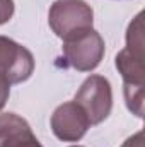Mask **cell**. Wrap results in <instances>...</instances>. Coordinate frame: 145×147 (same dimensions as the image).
Here are the masks:
<instances>
[{"mask_svg": "<svg viewBox=\"0 0 145 147\" xmlns=\"http://www.w3.org/2000/svg\"><path fill=\"white\" fill-rule=\"evenodd\" d=\"M10 86L12 84L7 80V77L0 74V111L5 106V103H7L9 96H10Z\"/></svg>", "mask_w": 145, "mask_h": 147, "instance_id": "10", "label": "cell"}, {"mask_svg": "<svg viewBox=\"0 0 145 147\" xmlns=\"http://www.w3.org/2000/svg\"><path fill=\"white\" fill-rule=\"evenodd\" d=\"M48 22L56 36L67 41L92 29L94 12L85 0H56L50 9Z\"/></svg>", "mask_w": 145, "mask_h": 147, "instance_id": "1", "label": "cell"}, {"mask_svg": "<svg viewBox=\"0 0 145 147\" xmlns=\"http://www.w3.org/2000/svg\"><path fill=\"white\" fill-rule=\"evenodd\" d=\"M72 147H82V146H72Z\"/></svg>", "mask_w": 145, "mask_h": 147, "instance_id": "12", "label": "cell"}, {"mask_svg": "<svg viewBox=\"0 0 145 147\" xmlns=\"http://www.w3.org/2000/svg\"><path fill=\"white\" fill-rule=\"evenodd\" d=\"M14 16V0H0V26Z\"/></svg>", "mask_w": 145, "mask_h": 147, "instance_id": "9", "label": "cell"}, {"mask_svg": "<svg viewBox=\"0 0 145 147\" xmlns=\"http://www.w3.org/2000/svg\"><path fill=\"white\" fill-rule=\"evenodd\" d=\"M33 53L14 39L0 36V74L5 75L10 84H21L33 75Z\"/></svg>", "mask_w": 145, "mask_h": 147, "instance_id": "5", "label": "cell"}, {"mask_svg": "<svg viewBox=\"0 0 145 147\" xmlns=\"http://www.w3.org/2000/svg\"><path fill=\"white\" fill-rule=\"evenodd\" d=\"M116 69L125 86H144V22L142 12L130 22L126 31V46L116 55Z\"/></svg>", "mask_w": 145, "mask_h": 147, "instance_id": "2", "label": "cell"}, {"mask_svg": "<svg viewBox=\"0 0 145 147\" xmlns=\"http://www.w3.org/2000/svg\"><path fill=\"white\" fill-rule=\"evenodd\" d=\"M125 101L128 110L138 118L144 116V86H125Z\"/></svg>", "mask_w": 145, "mask_h": 147, "instance_id": "8", "label": "cell"}, {"mask_svg": "<svg viewBox=\"0 0 145 147\" xmlns=\"http://www.w3.org/2000/svg\"><path fill=\"white\" fill-rule=\"evenodd\" d=\"M121 147H144V134H142V132L133 134L132 137H128V139L123 142Z\"/></svg>", "mask_w": 145, "mask_h": 147, "instance_id": "11", "label": "cell"}, {"mask_svg": "<svg viewBox=\"0 0 145 147\" xmlns=\"http://www.w3.org/2000/svg\"><path fill=\"white\" fill-rule=\"evenodd\" d=\"M73 101L85 111L91 125L104 121L113 108V91L109 80L103 75L87 77L77 91Z\"/></svg>", "mask_w": 145, "mask_h": 147, "instance_id": "3", "label": "cell"}, {"mask_svg": "<svg viewBox=\"0 0 145 147\" xmlns=\"http://www.w3.org/2000/svg\"><path fill=\"white\" fill-rule=\"evenodd\" d=\"M0 147H43L29 123L15 113L0 115Z\"/></svg>", "mask_w": 145, "mask_h": 147, "instance_id": "7", "label": "cell"}, {"mask_svg": "<svg viewBox=\"0 0 145 147\" xmlns=\"http://www.w3.org/2000/svg\"><path fill=\"white\" fill-rule=\"evenodd\" d=\"M104 57V39L94 29H87L63 41V58L79 72L94 70Z\"/></svg>", "mask_w": 145, "mask_h": 147, "instance_id": "4", "label": "cell"}, {"mask_svg": "<svg viewBox=\"0 0 145 147\" xmlns=\"http://www.w3.org/2000/svg\"><path fill=\"white\" fill-rule=\"evenodd\" d=\"M91 128V121L75 101L60 105L51 115V130L56 139L63 142H79L87 130Z\"/></svg>", "mask_w": 145, "mask_h": 147, "instance_id": "6", "label": "cell"}]
</instances>
